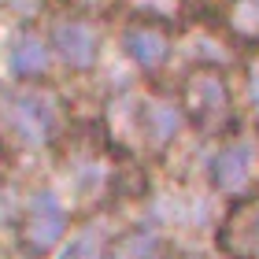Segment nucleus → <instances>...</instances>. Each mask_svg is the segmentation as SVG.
<instances>
[{"instance_id":"obj_1","label":"nucleus","mask_w":259,"mask_h":259,"mask_svg":"<svg viewBox=\"0 0 259 259\" xmlns=\"http://www.w3.org/2000/svg\"><path fill=\"white\" fill-rule=\"evenodd\" d=\"M0 130H4L8 145H19L26 152H56L70 134V111L63 93L52 81L8 85L4 100H0Z\"/></svg>"},{"instance_id":"obj_15","label":"nucleus","mask_w":259,"mask_h":259,"mask_svg":"<svg viewBox=\"0 0 259 259\" xmlns=\"http://www.w3.org/2000/svg\"><path fill=\"white\" fill-rule=\"evenodd\" d=\"M8 137H4V130H0V178H4V170H8Z\"/></svg>"},{"instance_id":"obj_10","label":"nucleus","mask_w":259,"mask_h":259,"mask_svg":"<svg viewBox=\"0 0 259 259\" xmlns=\"http://www.w3.org/2000/svg\"><path fill=\"white\" fill-rule=\"evenodd\" d=\"M115 248V233L104 230L97 215H89L78 230L67 233V241L56 248V259H111Z\"/></svg>"},{"instance_id":"obj_5","label":"nucleus","mask_w":259,"mask_h":259,"mask_svg":"<svg viewBox=\"0 0 259 259\" xmlns=\"http://www.w3.org/2000/svg\"><path fill=\"white\" fill-rule=\"evenodd\" d=\"M207 178H211V189L226 200H237L259 189V145L252 137H244L241 130L233 137L219 141L215 156L207 159Z\"/></svg>"},{"instance_id":"obj_17","label":"nucleus","mask_w":259,"mask_h":259,"mask_svg":"<svg viewBox=\"0 0 259 259\" xmlns=\"http://www.w3.org/2000/svg\"><path fill=\"white\" fill-rule=\"evenodd\" d=\"M193 4H196V0H189V8H193Z\"/></svg>"},{"instance_id":"obj_4","label":"nucleus","mask_w":259,"mask_h":259,"mask_svg":"<svg viewBox=\"0 0 259 259\" xmlns=\"http://www.w3.org/2000/svg\"><path fill=\"white\" fill-rule=\"evenodd\" d=\"M49 41L56 52V63L67 67L70 74H93L104 56V33L100 19L78 15V11H60L49 22Z\"/></svg>"},{"instance_id":"obj_7","label":"nucleus","mask_w":259,"mask_h":259,"mask_svg":"<svg viewBox=\"0 0 259 259\" xmlns=\"http://www.w3.org/2000/svg\"><path fill=\"white\" fill-rule=\"evenodd\" d=\"M215 248L226 259H259V189L226 204L215 226Z\"/></svg>"},{"instance_id":"obj_2","label":"nucleus","mask_w":259,"mask_h":259,"mask_svg":"<svg viewBox=\"0 0 259 259\" xmlns=\"http://www.w3.org/2000/svg\"><path fill=\"white\" fill-rule=\"evenodd\" d=\"M174 100L185 115V126L204 141H226L241 130V111L230 74L222 63H193L182 70Z\"/></svg>"},{"instance_id":"obj_9","label":"nucleus","mask_w":259,"mask_h":259,"mask_svg":"<svg viewBox=\"0 0 259 259\" xmlns=\"http://www.w3.org/2000/svg\"><path fill=\"white\" fill-rule=\"evenodd\" d=\"M185 130V115L174 100V93L145 89V159H163L167 152L178 145Z\"/></svg>"},{"instance_id":"obj_14","label":"nucleus","mask_w":259,"mask_h":259,"mask_svg":"<svg viewBox=\"0 0 259 259\" xmlns=\"http://www.w3.org/2000/svg\"><path fill=\"white\" fill-rule=\"evenodd\" d=\"M67 11H78V15H89V19H104L111 15L115 8H122V0H60Z\"/></svg>"},{"instance_id":"obj_12","label":"nucleus","mask_w":259,"mask_h":259,"mask_svg":"<svg viewBox=\"0 0 259 259\" xmlns=\"http://www.w3.org/2000/svg\"><path fill=\"white\" fill-rule=\"evenodd\" d=\"M130 19H152V22H167V26H185L193 15L189 0H122Z\"/></svg>"},{"instance_id":"obj_6","label":"nucleus","mask_w":259,"mask_h":259,"mask_svg":"<svg viewBox=\"0 0 259 259\" xmlns=\"http://www.w3.org/2000/svg\"><path fill=\"white\" fill-rule=\"evenodd\" d=\"M174 45H178V30L167 22H152V19H122L119 26V49L130 63H134L145 78H156L170 67Z\"/></svg>"},{"instance_id":"obj_3","label":"nucleus","mask_w":259,"mask_h":259,"mask_svg":"<svg viewBox=\"0 0 259 259\" xmlns=\"http://www.w3.org/2000/svg\"><path fill=\"white\" fill-rule=\"evenodd\" d=\"M70 222H74V211L67 207V200L60 196L56 185H37L22 196L19 207V241L33 259L52 255L60 244L67 241Z\"/></svg>"},{"instance_id":"obj_8","label":"nucleus","mask_w":259,"mask_h":259,"mask_svg":"<svg viewBox=\"0 0 259 259\" xmlns=\"http://www.w3.org/2000/svg\"><path fill=\"white\" fill-rule=\"evenodd\" d=\"M56 67V52L49 41V30L19 22L8 41V70L15 81H49Z\"/></svg>"},{"instance_id":"obj_11","label":"nucleus","mask_w":259,"mask_h":259,"mask_svg":"<svg viewBox=\"0 0 259 259\" xmlns=\"http://www.w3.org/2000/svg\"><path fill=\"white\" fill-rule=\"evenodd\" d=\"M219 22L233 49H241V52L259 49V0H230L222 8Z\"/></svg>"},{"instance_id":"obj_13","label":"nucleus","mask_w":259,"mask_h":259,"mask_svg":"<svg viewBox=\"0 0 259 259\" xmlns=\"http://www.w3.org/2000/svg\"><path fill=\"white\" fill-rule=\"evenodd\" d=\"M244 100L259 122V49L244 52Z\"/></svg>"},{"instance_id":"obj_16","label":"nucleus","mask_w":259,"mask_h":259,"mask_svg":"<svg viewBox=\"0 0 259 259\" xmlns=\"http://www.w3.org/2000/svg\"><path fill=\"white\" fill-rule=\"evenodd\" d=\"M0 100H4V89H0Z\"/></svg>"}]
</instances>
